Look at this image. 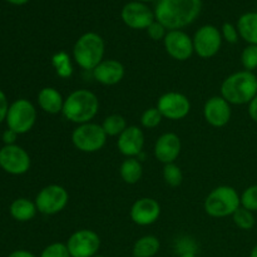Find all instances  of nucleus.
<instances>
[{
	"label": "nucleus",
	"mask_w": 257,
	"mask_h": 257,
	"mask_svg": "<svg viewBox=\"0 0 257 257\" xmlns=\"http://www.w3.org/2000/svg\"><path fill=\"white\" fill-rule=\"evenodd\" d=\"M135 2H141V3H150V2H155V0H135Z\"/></svg>",
	"instance_id": "37998d69"
},
{
	"label": "nucleus",
	"mask_w": 257,
	"mask_h": 257,
	"mask_svg": "<svg viewBox=\"0 0 257 257\" xmlns=\"http://www.w3.org/2000/svg\"><path fill=\"white\" fill-rule=\"evenodd\" d=\"M8 257H37L34 253H32L30 251L27 250H17V251H13Z\"/></svg>",
	"instance_id": "58836bf2"
},
{
	"label": "nucleus",
	"mask_w": 257,
	"mask_h": 257,
	"mask_svg": "<svg viewBox=\"0 0 257 257\" xmlns=\"http://www.w3.org/2000/svg\"><path fill=\"white\" fill-rule=\"evenodd\" d=\"M8 128L18 135L28 133L37 122V109L30 100L20 98L9 105L7 114Z\"/></svg>",
	"instance_id": "0eeeda50"
},
{
	"label": "nucleus",
	"mask_w": 257,
	"mask_h": 257,
	"mask_svg": "<svg viewBox=\"0 0 257 257\" xmlns=\"http://www.w3.org/2000/svg\"><path fill=\"white\" fill-rule=\"evenodd\" d=\"M99 235L89 228L77 230L69 236L65 245L72 257H93L100 248Z\"/></svg>",
	"instance_id": "9d476101"
},
{
	"label": "nucleus",
	"mask_w": 257,
	"mask_h": 257,
	"mask_svg": "<svg viewBox=\"0 0 257 257\" xmlns=\"http://www.w3.org/2000/svg\"><path fill=\"white\" fill-rule=\"evenodd\" d=\"M93 78L102 85H115L122 82L125 68L117 59H103L93 69Z\"/></svg>",
	"instance_id": "6ab92c4d"
},
{
	"label": "nucleus",
	"mask_w": 257,
	"mask_h": 257,
	"mask_svg": "<svg viewBox=\"0 0 257 257\" xmlns=\"http://www.w3.org/2000/svg\"><path fill=\"white\" fill-rule=\"evenodd\" d=\"M145 147V133L138 125H128L117 137V148L127 158H137Z\"/></svg>",
	"instance_id": "a211bd4d"
},
{
	"label": "nucleus",
	"mask_w": 257,
	"mask_h": 257,
	"mask_svg": "<svg viewBox=\"0 0 257 257\" xmlns=\"http://www.w3.org/2000/svg\"><path fill=\"white\" fill-rule=\"evenodd\" d=\"M93 257H107V256H103V255H95V256H93Z\"/></svg>",
	"instance_id": "c03bdc74"
},
{
	"label": "nucleus",
	"mask_w": 257,
	"mask_h": 257,
	"mask_svg": "<svg viewBox=\"0 0 257 257\" xmlns=\"http://www.w3.org/2000/svg\"><path fill=\"white\" fill-rule=\"evenodd\" d=\"M177 257H197V256H196V253L190 252V253H182V255H178Z\"/></svg>",
	"instance_id": "79ce46f5"
},
{
	"label": "nucleus",
	"mask_w": 257,
	"mask_h": 257,
	"mask_svg": "<svg viewBox=\"0 0 257 257\" xmlns=\"http://www.w3.org/2000/svg\"><path fill=\"white\" fill-rule=\"evenodd\" d=\"M182 151V142L181 138L173 132H166L157 138L153 148V153L158 162L163 165L175 163L180 157Z\"/></svg>",
	"instance_id": "f3484780"
},
{
	"label": "nucleus",
	"mask_w": 257,
	"mask_h": 257,
	"mask_svg": "<svg viewBox=\"0 0 257 257\" xmlns=\"http://www.w3.org/2000/svg\"><path fill=\"white\" fill-rule=\"evenodd\" d=\"M240 59L245 70L253 72L257 69V45L247 44V47L243 48Z\"/></svg>",
	"instance_id": "c756f323"
},
{
	"label": "nucleus",
	"mask_w": 257,
	"mask_h": 257,
	"mask_svg": "<svg viewBox=\"0 0 257 257\" xmlns=\"http://www.w3.org/2000/svg\"><path fill=\"white\" fill-rule=\"evenodd\" d=\"M175 250L177 252V255L190 252L197 253V242L192 237H190V236H182V237L176 240Z\"/></svg>",
	"instance_id": "2f4dec72"
},
{
	"label": "nucleus",
	"mask_w": 257,
	"mask_h": 257,
	"mask_svg": "<svg viewBox=\"0 0 257 257\" xmlns=\"http://www.w3.org/2000/svg\"><path fill=\"white\" fill-rule=\"evenodd\" d=\"M247 112L251 119H252L255 123H257V95L252 100H251L250 104H248Z\"/></svg>",
	"instance_id": "4c0bfd02"
},
{
	"label": "nucleus",
	"mask_w": 257,
	"mask_h": 257,
	"mask_svg": "<svg viewBox=\"0 0 257 257\" xmlns=\"http://www.w3.org/2000/svg\"><path fill=\"white\" fill-rule=\"evenodd\" d=\"M99 110V99L89 89H75L65 97L63 117L74 124L92 122Z\"/></svg>",
	"instance_id": "f03ea898"
},
{
	"label": "nucleus",
	"mask_w": 257,
	"mask_h": 257,
	"mask_svg": "<svg viewBox=\"0 0 257 257\" xmlns=\"http://www.w3.org/2000/svg\"><path fill=\"white\" fill-rule=\"evenodd\" d=\"M163 180L166 185L170 187H178L183 181L182 170L178 165L175 163H168L163 167Z\"/></svg>",
	"instance_id": "cd10ccee"
},
{
	"label": "nucleus",
	"mask_w": 257,
	"mask_h": 257,
	"mask_svg": "<svg viewBox=\"0 0 257 257\" xmlns=\"http://www.w3.org/2000/svg\"><path fill=\"white\" fill-rule=\"evenodd\" d=\"M8 110H9V104H8L7 95L0 89V123L7 119Z\"/></svg>",
	"instance_id": "c9c22d12"
},
{
	"label": "nucleus",
	"mask_w": 257,
	"mask_h": 257,
	"mask_svg": "<svg viewBox=\"0 0 257 257\" xmlns=\"http://www.w3.org/2000/svg\"><path fill=\"white\" fill-rule=\"evenodd\" d=\"M236 27L241 39L247 44L257 45V12H248L241 15Z\"/></svg>",
	"instance_id": "412c9836"
},
{
	"label": "nucleus",
	"mask_w": 257,
	"mask_h": 257,
	"mask_svg": "<svg viewBox=\"0 0 257 257\" xmlns=\"http://www.w3.org/2000/svg\"><path fill=\"white\" fill-rule=\"evenodd\" d=\"M8 3H10V4H14V5H24L27 4L29 0H7Z\"/></svg>",
	"instance_id": "ea45409f"
},
{
	"label": "nucleus",
	"mask_w": 257,
	"mask_h": 257,
	"mask_svg": "<svg viewBox=\"0 0 257 257\" xmlns=\"http://www.w3.org/2000/svg\"><path fill=\"white\" fill-rule=\"evenodd\" d=\"M119 175L127 185H136L143 175V166L138 158H125L119 166Z\"/></svg>",
	"instance_id": "5701e85b"
},
{
	"label": "nucleus",
	"mask_w": 257,
	"mask_h": 257,
	"mask_svg": "<svg viewBox=\"0 0 257 257\" xmlns=\"http://www.w3.org/2000/svg\"><path fill=\"white\" fill-rule=\"evenodd\" d=\"M10 216L19 222H28L33 220L38 212L35 202L28 200V198H17L13 201L9 208Z\"/></svg>",
	"instance_id": "4be33fe9"
},
{
	"label": "nucleus",
	"mask_w": 257,
	"mask_h": 257,
	"mask_svg": "<svg viewBox=\"0 0 257 257\" xmlns=\"http://www.w3.org/2000/svg\"><path fill=\"white\" fill-rule=\"evenodd\" d=\"M52 65L58 77L63 78V79L70 78L73 75V72H74L72 59H70L69 54L65 52L55 53L52 57Z\"/></svg>",
	"instance_id": "393cba45"
},
{
	"label": "nucleus",
	"mask_w": 257,
	"mask_h": 257,
	"mask_svg": "<svg viewBox=\"0 0 257 257\" xmlns=\"http://www.w3.org/2000/svg\"><path fill=\"white\" fill-rule=\"evenodd\" d=\"M221 35H222V39L225 42L230 43V44H236L240 39V34H238V30L236 25H233L232 23H223L222 27H221Z\"/></svg>",
	"instance_id": "72a5a7b5"
},
{
	"label": "nucleus",
	"mask_w": 257,
	"mask_h": 257,
	"mask_svg": "<svg viewBox=\"0 0 257 257\" xmlns=\"http://www.w3.org/2000/svg\"><path fill=\"white\" fill-rule=\"evenodd\" d=\"M160 248L161 242L156 236H142L133 245V257H155L160 252Z\"/></svg>",
	"instance_id": "b1692460"
},
{
	"label": "nucleus",
	"mask_w": 257,
	"mask_h": 257,
	"mask_svg": "<svg viewBox=\"0 0 257 257\" xmlns=\"http://www.w3.org/2000/svg\"><path fill=\"white\" fill-rule=\"evenodd\" d=\"M192 40L195 53L202 59H210L215 57L220 52L223 42L221 30L211 24L202 25L200 29L196 30Z\"/></svg>",
	"instance_id": "1a4fd4ad"
},
{
	"label": "nucleus",
	"mask_w": 257,
	"mask_h": 257,
	"mask_svg": "<svg viewBox=\"0 0 257 257\" xmlns=\"http://www.w3.org/2000/svg\"><path fill=\"white\" fill-rule=\"evenodd\" d=\"M163 45L167 54L177 62H186L195 53L192 38L183 30H168Z\"/></svg>",
	"instance_id": "4468645a"
},
{
	"label": "nucleus",
	"mask_w": 257,
	"mask_h": 257,
	"mask_svg": "<svg viewBox=\"0 0 257 257\" xmlns=\"http://www.w3.org/2000/svg\"><path fill=\"white\" fill-rule=\"evenodd\" d=\"M131 220L138 226H150L157 222L161 216V205L151 197L138 198L130 210Z\"/></svg>",
	"instance_id": "dca6fc26"
},
{
	"label": "nucleus",
	"mask_w": 257,
	"mask_h": 257,
	"mask_svg": "<svg viewBox=\"0 0 257 257\" xmlns=\"http://www.w3.org/2000/svg\"><path fill=\"white\" fill-rule=\"evenodd\" d=\"M220 92L231 105H248L257 95V75L245 69L232 73L223 79Z\"/></svg>",
	"instance_id": "7ed1b4c3"
},
{
	"label": "nucleus",
	"mask_w": 257,
	"mask_h": 257,
	"mask_svg": "<svg viewBox=\"0 0 257 257\" xmlns=\"http://www.w3.org/2000/svg\"><path fill=\"white\" fill-rule=\"evenodd\" d=\"M38 212L52 216L62 212L69 202V193L60 185H48L38 192L35 197Z\"/></svg>",
	"instance_id": "6e6552de"
},
{
	"label": "nucleus",
	"mask_w": 257,
	"mask_h": 257,
	"mask_svg": "<svg viewBox=\"0 0 257 257\" xmlns=\"http://www.w3.org/2000/svg\"><path fill=\"white\" fill-rule=\"evenodd\" d=\"M232 220L233 223H235L240 230L243 231L252 230L253 226H255L256 223L253 212H251V211L246 210V208L243 207H240L235 213H233Z\"/></svg>",
	"instance_id": "bb28decb"
},
{
	"label": "nucleus",
	"mask_w": 257,
	"mask_h": 257,
	"mask_svg": "<svg viewBox=\"0 0 257 257\" xmlns=\"http://www.w3.org/2000/svg\"><path fill=\"white\" fill-rule=\"evenodd\" d=\"M64 99L62 93L54 87H45L38 93V105L48 114H59L63 112Z\"/></svg>",
	"instance_id": "aec40b11"
},
{
	"label": "nucleus",
	"mask_w": 257,
	"mask_h": 257,
	"mask_svg": "<svg viewBox=\"0 0 257 257\" xmlns=\"http://www.w3.org/2000/svg\"><path fill=\"white\" fill-rule=\"evenodd\" d=\"M167 32V28H166L165 25L161 24L160 22H157V20H155V22L147 28L148 37L152 40H155V42H160V40L165 39Z\"/></svg>",
	"instance_id": "f704fd0d"
},
{
	"label": "nucleus",
	"mask_w": 257,
	"mask_h": 257,
	"mask_svg": "<svg viewBox=\"0 0 257 257\" xmlns=\"http://www.w3.org/2000/svg\"><path fill=\"white\" fill-rule=\"evenodd\" d=\"M241 207L257 212V185H252L241 193Z\"/></svg>",
	"instance_id": "7c9ffc66"
},
{
	"label": "nucleus",
	"mask_w": 257,
	"mask_h": 257,
	"mask_svg": "<svg viewBox=\"0 0 257 257\" xmlns=\"http://www.w3.org/2000/svg\"><path fill=\"white\" fill-rule=\"evenodd\" d=\"M163 117L160 113V110L157 109V107H151L147 108L145 112L141 115V125L143 128H147V130H155L162 122Z\"/></svg>",
	"instance_id": "c85d7f7f"
},
{
	"label": "nucleus",
	"mask_w": 257,
	"mask_h": 257,
	"mask_svg": "<svg viewBox=\"0 0 257 257\" xmlns=\"http://www.w3.org/2000/svg\"><path fill=\"white\" fill-rule=\"evenodd\" d=\"M30 156L18 145L4 146L0 150V167L7 173L14 176L24 175L30 168Z\"/></svg>",
	"instance_id": "f8f14e48"
},
{
	"label": "nucleus",
	"mask_w": 257,
	"mask_h": 257,
	"mask_svg": "<svg viewBox=\"0 0 257 257\" xmlns=\"http://www.w3.org/2000/svg\"><path fill=\"white\" fill-rule=\"evenodd\" d=\"M163 118L181 120L191 112V102L187 95L180 92H167L161 95L156 104Z\"/></svg>",
	"instance_id": "9b49d317"
},
{
	"label": "nucleus",
	"mask_w": 257,
	"mask_h": 257,
	"mask_svg": "<svg viewBox=\"0 0 257 257\" xmlns=\"http://www.w3.org/2000/svg\"><path fill=\"white\" fill-rule=\"evenodd\" d=\"M17 137H18V133H15L14 131H12L8 128V130L3 133V142L5 143V146L15 145Z\"/></svg>",
	"instance_id": "e433bc0d"
},
{
	"label": "nucleus",
	"mask_w": 257,
	"mask_h": 257,
	"mask_svg": "<svg viewBox=\"0 0 257 257\" xmlns=\"http://www.w3.org/2000/svg\"><path fill=\"white\" fill-rule=\"evenodd\" d=\"M105 43L98 33L87 32L80 35L73 45V59L75 64L84 70L93 72L104 59Z\"/></svg>",
	"instance_id": "20e7f679"
},
{
	"label": "nucleus",
	"mask_w": 257,
	"mask_h": 257,
	"mask_svg": "<svg viewBox=\"0 0 257 257\" xmlns=\"http://www.w3.org/2000/svg\"><path fill=\"white\" fill-rule=\"evenodd\" d=\"M241 207V196L231 186H218L205 198L203 208L210 217L223 218L232 216Z\"/></svg>",
	"instance_id": "39448f33"
},
{
	"label": "nucleus",
	"mask_w": 257,
	"mask_h": 257,
	"mask_svg": "<svg viewBox=\"0 0 257 257\" xmlns=\"http://www.w3.org/2000/svg\"><path fill=\"white\" fill-rule=\"evenodd\" d=\"M102 124L94 122L78 124L72 132V143L78 151L84 153H95L102 150L107 142Z\"/></svg>",
	"instance_id": "423d86ee"
},
{
	"label": "nucleus",
	"mask_w": 257,
	"mask_h": 257,
	"mask_svg": "<svg viewBox=\"0 0 257 257\" xmlns=\"http://www.w3.org/2000/svg\"><path fill=\"white\" fill-rule=\"evenodd\" d=\"M40 257H72L67 245L63 242H53L48 245L40 253Z\"/></svg>",
	"instance_id": "473e14b6"
},
{
	"label": "nucleus",
	"mask_w": 257,
	"mask_h": 257,
	"mask_svg": "<svg viewBox=\"0 0 257 257\" xmlns=\"http://www.w3.org/2000/svg\"><path fill=\"white\" fill-rule=\"evenodd\" d=\"M123 23L135 30H147V28L156 20L155 12L146 3L130 2L120 12Z\"/></svg>",
	"instance_id": "ddd939ff"
},
{
	"label": "nucleus",
	"mask_w": 257,
	"mask_h": 257,
	"mask_svg": "<svg viewBox=\"0 0 257 257\" xmlns=\"http://www.w3.org/2000/svg\"><path fill=\"white\" fill-rule=\"evenodd\" d=\"M105 135L108 137H118L128 127L127 120L120 114H110L104 118L102 123Z\"/></svg>",
	"instance_id": "a878e982"
},
{
	"label": "nucleus",
	"mask_w": 257,
	"mask_h": 257,
	"mask_svg": "<svg viewBox=\"0 0 257 257\" xmlns=\"http://www.w3.org/2000/svg\"><path fill=\"white\" fill-rule=\"evenodd\" d=\"M201 9L202 0H158L155 17L167 30H182L197 19Z\"/></svg>",
	"instance_id": "f257e3e1"
},
{
	"label": "nucleus",
	"mask_w": 257,
	"mask_h": 257,
	"mask_svg": "<svg viewBox=\"0 0 257 257\" xmlns=\"http://www.w3.org/2000/svg\"><path fill=\"white\" fill-rule=\"evenodd\" d=\"M232 117L231 104L221 95H213L206 100L203 105V118L215 128H222L230 123Z\"/></svg>",
	"instance_id": "2eb2a0df"
},
{
	"label": "nucleus",
	"mask_w": 257,
	"mask_h": 257,
	"mask_svg": "<svg viewBox=\"0 0 257 257\" xmlns=\"http://www.w3.org/2000/svg\"><path fill=\"white\" fill-rule=\"evenodd\" d=\"M250 257H257V243L255 246H253V248L251 250L250 252Z\"/></svg>",
	"instance_id": "a19ab883"
}]
</instances>
